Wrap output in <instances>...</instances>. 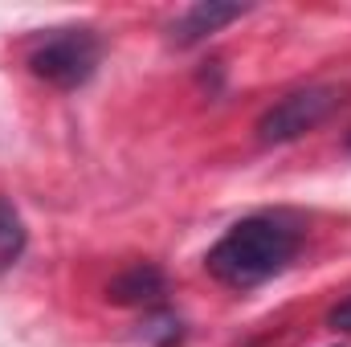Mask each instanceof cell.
I'll use <instances>...</instances> for the list:
<instances>
[{"instance_id":"8992f818","label":"cell","mask_w":351,"mask_h":347,"mask_svg":"<svg viewBox=\"0 0 351 347\" xmlns=\"http://www.w3.org/2000/svg\"><path fill=\"white\" fill-rule=\"evenodd\" d=\"M29 246V229H25V217L16 213V204L8 196H0V274L12 270L21 254Z\"/></svg>"},{"instance_id":"7a4b0ae2","label":"cell","mask_w":351,"mask_h":347,"mask_svg":"<svg viewBox=\"0 0 351 347\" xmlns=\"http://www.w3.org/2000/svg\"><path fill=\"white\" fill-rule=\"evenodd\" d=\"M98 62H102V45H98L94 29H53L29 53V70L58 90L86 86Z\"/></svg>"},{"instance_id":"6da1fadb","label":"cell","mask_w":351,"mask_h":347,"mask_svg":"<svg viewBox=\"0 0 351 347\" xmlns=\"http://www.w3.org/2000/svg\"><path fill=\"white\" fill-rule=\"evenodd\" d=\"M298 246H302V237L294 225H286L282 217L258 213V217H245L225 229V237L204 254V270L221 286L254 290L269 278H278L294 261Z\"/></svg>"},{"instance_id":"52a82bcc","label":"cell","mask_w":351,"mask_h":347,"mask_svg":"<svg viewBox=\"0 0 351 347\" xmlns=\"http://www.w3.org/2000/svg\"><path fill=\"white\" fill-rule=\"evenodd\" d=\"M143 335L156 339V347H176L180 339H184V327H180L176 315H152L147 327H143Z\"/></svg>"},{"instance_id":"5b68a950","label":"cell","mask_w":351,"mask_h":347,"mask_svg":"<svg viewBox=\"0 0 351 347\" xmlns=\"http://www.w3.org/2000/svg\"><path fill=\"white\" fill-rule=\"evenodd\" d=\"M164 294H168V278L160 265H147V261L123 270L106 286V298L119 307H156V302H164Z\"/></svg>"},{"instance_id":"3957f363","label":"cell","mask_w":351,"mask_h":347,"mask_svg":"<svg viewBox=\"0 0 351 347\" xmlns=\"http://www.w3.org/2000/svg\"><path fill=\"white\" fill-rule=\"evenodd\" d=\"M335 106H339V90L335 86L290 90L286 98H278L262 119H258V139H262L265 147H274V143H290V139L315 131Z\"/></svg>"},{"instance_id":"ba28073f","label":"cell","mask_w":351,"mask_h":347,"mask_svg":"<svg viewBox=\"0 0 351 347\" xmlns=\"http://www.w3.org/2000/svg\"><path fill=\"white\" fill-rule=\"evenodd\" d=\"M327 327H331V331H343V335H351V298H343L339 307H331Z\"/></svg>"},{"instance_id":"277c9868","label":"cell","mask_w":351,"mask_h":347,"mask_svg":"<svg viewBox=\"0 0 351 347\" xmlns=\"http://www.w3.org/2000/svg\"><path fill=\"white\" fill-rule=\"evenodd\" d=\"M245 12H250L245 4H221V0H200V4L184 8V12H180V16L172 21V41H176V45H196V41H204V37L221 33L225 25L241 21Z\"/></svg>"}]
</instances>
